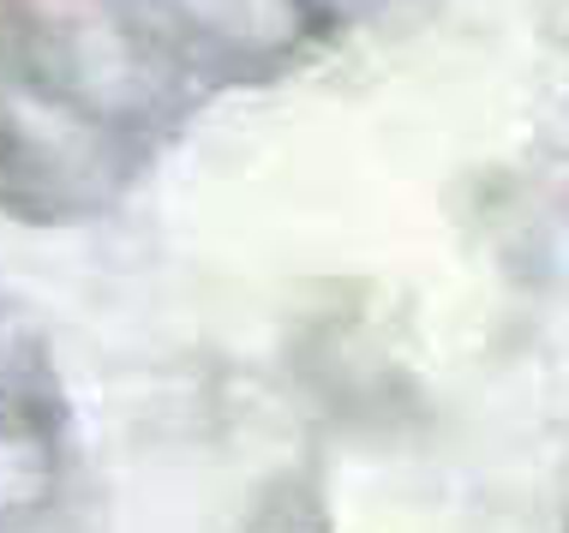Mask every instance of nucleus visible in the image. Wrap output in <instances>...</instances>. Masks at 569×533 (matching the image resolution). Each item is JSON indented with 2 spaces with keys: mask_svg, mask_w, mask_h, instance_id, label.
Instances as JSON below:
<instances>
[]
</instances>
